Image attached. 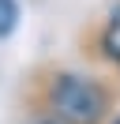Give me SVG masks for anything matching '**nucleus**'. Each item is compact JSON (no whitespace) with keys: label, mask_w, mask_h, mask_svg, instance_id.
Returning <instances> with one entry per match:
<instances>
[{"label":"nucleus","mask_w":120,"mask_h":124,"mask_svg":"<svg viewBox=\"0 0 120 124\" xmlns=\"http://www.w3.org/2000/svg\"><path fill=\"white\" fill-rule=\"evenodd\" d=\"M49 105H52V116H60L64 124H98L105 105H109V98H105L101 83L64 71L49 86Z\"/></svg>","instance_id":"f257e3e1"},{"label":"nucleus","mask_w":120,"mask_h":124,"mask_svg":"<svg viewBox=\"0 0 120 124\" xmlns=\"http://www.w3.org/2000/svg\"><path fill=\"white\" fill-rule=\"evenodd\" d=\"M101 53L120 68V4L109 11V19H105V26H101Z\"/></svg>","instance_id":"f03ea898"},{"label":"nucleus","mask_w":120,"mask_h":124,"mask_svg":"<svg viewBox=\"0 0 120 124\" xmlns=\"http://www.w3.org/2000/svg\"><path fill=\"white\" fill-rule=\"evenodd\" d=\"M15 23H19V4L15 0H0V38H8L15 30Z\"/></svg>","instance_id":"7ed1b4c3"},{"label":"nucleus","mask_w":120,"mask_h":124,"mask_svg":"<svg viewBox=\"0 0 120 124\" xmlns=\"http://www.w3.org/2000/svg\"><path fill=\"white\" fill-rule=\"evenodd\" d=\"M34 124H64L60 116H41V120H34Z\"/></svg>","instance_id":"20e7f679"}]
</instances>
